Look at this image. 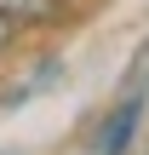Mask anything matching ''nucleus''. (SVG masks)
Instances as JSON below:
<instances>
[{
  "label": "nucleus",
  "instance_id": "20e7f679",
  "mask_svg": "<svg viewBox=\"0 0 149 155\" xmlns=\"http://www.w3.org/2000/svg\"><path fill=\"white\" fill-rule=\"evenodd\" d=\"M149 86V40L132 52V63H126V92H144Z\"/></svg>",
  "mask_w": 149,
  "mask_h": 155
},
{
  "label": "nucleus",
  "instance_id": "7ed1b4c3",
  "mask_svg": "<svg viewBox=\"0 0 149 155\" xmlns=\"http://www.w3.org/2000/svg\"><path fill=\"white\" fill-rule=\"evenodd\" d=\"M0 17H11V23H57L63 0H0Z\"/></svg>",
  "mask_w": 149,
  "mask_h": 155
},
{
  "label": "nucleus",
  "instance_id": "39448f33",
  "mask_svg": "<svg viewBox=\"0 0 149 155\" xmlns=\"http://www.w3.org/2000/svg\"><path fill=\"white\" fill-rule=\"evenodd\" d=\"M11 35H17V23H11V17H0V52L11 46Z\"/></svg>",
  "mask_w": 149,
  "mask_h": 155
},
{
  "label": "nucleus",
  "instance_id": "f03ea898",
  "mask_svg": "<svg viewBox=\"0 0 149 155\" xmlns=\"http://www.w3.org/2000/svg\"><path fill=\"white\" fill-rule=\"evenodd\" d=\"M57 75H63L57 63H40L34 75H23V81H11V86H6V98H0V109H23V104H29L34 92H46V86H52Z\"/></svg>",
  "mask_w": 149,
  "mask_h": 155
},
{
  "label": "nucleus",
  "instance_id": "f257e3e1",
  "mask_svg": "<svg viewBox=\"0 0 149 155\" xmlns=\"http://www.w3.org/2000/svg\"><path fill=\"white\" fill-rule=\"evenodd\" d=\"M138 121H144V98H138V92H126V98L109 109V121L98 127L92 155H126V150H132V138H138Z\"/></svg>",
  "mask_w": 149,
  "mask_h": 155
}]
</instances>
